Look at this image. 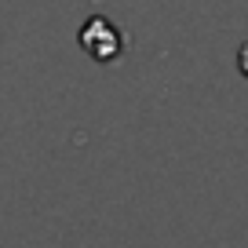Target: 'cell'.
Wrapping results in <instances>:
<instances>
[{
  "label": "cell",
  "mask_w": 248,
  "mask_h": 248,
  "mask_svg": "<svg viewBox=\"0 0 248 248\" xmlns=\"http://www.w3.org/2000/svg\"><path fill=\"white\" fill-rule=\"evenodd\" d=\"M77 44L84 47V55H88V59H95V62H117L124 55V33L117 30L109 18L92 15L77 30Z\"/></svg>",
  "instance_id": "obj_1"
}]
</instances>
